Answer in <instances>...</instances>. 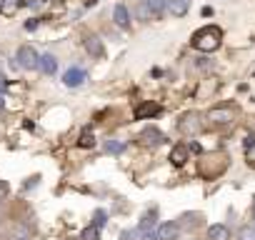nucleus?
<instances>
[{
    "mask_svg": "<svg viewBox=\"0 0 255 240\" xmlns=\"http://www.w3.org/2000/svg\"><path fill=\"white\" fill-rule=\"evenodd\" d=\"M220 40H223L220 28H215V25H205V28H200L198 33L193 35V48H195V50H200V53H213V50L220 48Z\"/></svg>",
    "mask_w": 255,
    "mask_h": 240,
    "instance_id": "obj_1",
    "label": "nucleus"
},
{
    "mask_svg": "<svg viewBox=\"0 0 255 240\" xmlns=\"http://www.w3.org/2000/svg\"><path fill=\"white\" fill-rule=\"evenodd\" d=\"M15 60H18V65L23 70H38L40 68V55L33 45H23L18 50V55H15Z\"/></svg>",
    "mask_w": 255,
    "mask_h": 240,
    "instance_id": "obj_2",
    "label": "nucleus"
},
{
    "mask_svg": "<svg viewBox=\"0 0 255 240\" xmlns=\"http://www.w3.org/2000/svg\"><path fill=\"white\" fill-rule=\"evenodd\" d=\"M63 83H65L68 88H80V85L85 83V70L78 68V65L68 68V73L63 75Z\"/></svg>",
    "mask_w": 255,
    "mask_h": 240,
    "instance_id": "obj_3",
    "label": "nucleus"
},
{
    "mask_svg": "<svg viewBox=\"0 0 255 240\" xmlns=\"http://www.w3.org/2000/svg\"><path fill=\"white\" fill-rule=\"evenodd\" d=\"M113 20H115V25L118 28H130V10H128V5H123V3H118L115 8H113Z\"/></svg>",
    "mask_w": 255,
    "mask_h": 240,
    "instance_id": "obj_4",
    "label": "nucleus"
},
{
    "mask_svg": "<svg viewBox=\"0 0 255 240\" xmlns=\"http://www.w3.org/2000/svg\"><path fill=\"white\" fill-rule=\"evenodd\" d=\"M178 235H180V225L178 223H163V225H158V240H178Z\"/></svg>",
    "mask_w": 255,
    "mask_h": 240,
    "instance_id": "obj_5",
    "label": "nucleus"
},
{
    "mask_svg": "<svg viewBox=\"0 0 255 240\" xmlns=\"http://www.w3.org/2000/svg\"><path fill=\"white\" fill-rule=\"evenodd\" d=\"M168 5H170V0H145L150 18H163V13L168 10Z\"/></svg>",
    "mask_w": 255,
    "mask_h": 240,
    "instance_id": "obj_6",
    "label": "nucleus"
},
{
    "mask_svg": "<svg viewBox=\"0 0 255 240\" xmlns=\"http://www.w3.org/2000/svg\"><path fill=\"white\" fill-rule=\"evenodd\" d=\"M208 118L213 120V123H218V125H225V123H230L233 120V110L230 108H213L208 113Z\"/></svg>",
    "mask_w": 255,
    "mask_h": 240,
    "instance_id": "obj_7",
    "label": "nucleus"
},
{
    "mask_svg": "<svg viewBox=\"0 0 255 240\" xmlns=\"http://www.w3.org/2000/svg\"><path fill=\"white\" fill-rule=\"evenodd\" d=\"M43 75H55L58 73V58L55 55H40V68H38Z\"/></svg>",
    "mask_w": 255,
    "mask_h": 240,
    "instance_id": "obj_8",
    "label": "nucleus"
},
{
    "mask_svg": "<svg viewBox=\"0 0 255 240\" xmlns=\"http://www.w3.org/2000/svg\"><path fill=\"white\" fill-rule=\"evenodd\" d=\"M160 113V105L155 103H143L135 108V120H143V118H150V115H158Z\"/></svg>",
    "mask_w": 255,
    "mask_h": 240,
    "instance_id": "obj_9",
    "label": "nucleus"
},
{
    "mask_svg": "<svg viewBox=\"0 0 255 240\" xmlns=\"http://www.w3.org/2000/svg\"><path fill=\"white\" fill-rule=\"evenodd\" d=\"M168 10H170V15H175V18H183V15L190 10V0H170Z\"/></svg>",
    "mask_w": 255,
    "mask_h": 240,
    "instance_id": "obj_10",
    "label": "nucleus"
},
{
    "mask_svg": "<svg viewBox=\"0 0 255 240\" xmlns=\"http://www.w3.org/2000/svg\"><path fill=\"white\" fill-rule=\"evenodd\" d=\"M85 50L93 55V58H100V55H103V43H100V38L88 35V38H85Z\"/></svg>",
    "mask_w": 255,
    "mask_h": 240,
    "instance_id": "obj_11",
    "label": "nucleus"
},
{
    "mask_svg": "<svg viewBox=\"0 0 255 240\" xmlns=\"http://www.w3.org/2000/svg\"><path fill=\"white\" fill-rule=\"evenodd\" d=\"M198 128H200V123H198V115L195 113H188L183 120H180V130L183 133H195Z\"/></svg>",
    "mask_w": 255,
    "mask_h": 240,
    "instance_id": "obj_12",
    "label": "nucleus"
},
{
    "mask_svg": "<svg viewBox=\"0 0 255 240\" xmlns=\"http://www.w3.org/2000/svg\"><path fill=\"white\" fill-rule=\"evenodd\" d=\"M208 238L210 240H230V230L225 225H210L208 228Z\"/></svg>",
    "mask_w": 255,
    "mask_h": 240,
    "instance_id": "obj_13",
    "label": "nucleus"
},
{
    "mask_svg": "<svg viewBox=\"0 0 255 240\" xmlns=\"http://www.w3.org/2000/svg\"><path fill=\"white\" fill-rule=\"evenodd\" d=\"M188 160V148L185 145H175L173 150H170V163L173 165H183Z\"/></svg>",
    "mask_w": 255,
    "mask_h": 240,
    "instance_id": "obj_14",
    "label": "nucleus"
},
{
    "mask_svg": "<svg viewBox=\"0 0 255 240\" xmlns=\"http://www.w3.org/2000/svg\"><path fill=\"white\" fill-rule=\"evenodd\" d=\"M160 140H163V133L155 128H148L140 133V143H160Z\"/></svg>",
    "mask_w": 255,
    "mask_h": 240,
    "instance_id": "obj_15",
    "label": "nucleus"
},
{
    "mask_svg": "<svg viewBox=\"0 0 255 240\" xmlns=\"http://www.w3.org/2000/svg\"><path fill=\"white\" fill-rule=\"evenodd\" d=\"M125 150V143H120V140H108L105 143V153H110V155H118V153H123Z\"/></svg>",
    "mask_w": 255,
    "mask_h": 240,
    "instance_id": "obj_16",
    "label": "nucleus"
},
{
    "mask_svg": "<svg viewBox=\"0 0 255 240\" xmlns=\"http://www.w3.org/2000/svg\"><path fill=\"white\" fill-rule=\"evenodd\" d=\"M80 240H100V228H95V225H90V228L83 230Z\"/></svg>",
    "mask_w": 255,
    "mask_h": 240,
    "instance_id": "obj_17",
    "label": "nucleus"
},
{
    "mask_svg": "<svg viewBox=\"0 0 255 240\" xmlns=\"http://www.w3.org/2000/svg\"><path fill=\"white\" fill-rule=\"evenodd\" d=\"M238 240H255V228H250V225H245V228H240Z\"/></svg>",
    "mask_w": 255,
    "mask_h": 240,
    "instance_id": "obj_18",
    "label": "nucleus"
},
{
    "mask_svg": "<svg viewBox=\"0 0 255 240\" xmlns=\"http://www.w3.org/2000/svg\"><path fill=\"white\" fill-rule=\"evenodd\" d=\"M105 223H108V215H105V210H95V220H93V225H95V228H103Z\"/></svg>",
    "mask_w": 255,
    "mask_h": 240,
    "instance_id": "obj_19",
    "label": "nucleus"
},
{
    "mask_svg": "<svg viewBox=\"0 0 255 240\" xmlns=\"http://www.w3.org/2000/svg\"><path fill=\"white\" fill-rule=\"evenodd\" d=\"M80 145H83V148H93V145H95L93 133H83V135H80Z\"/></svg>",
    "mask_w": 255,
    "mask_h": 240,
    "instance_id": "obj_20",
    "label": "nucleus"
},
{
    "mask_svg": "<svg viewBox=\"0 0 255 240\" xmlns=\"http://www.w3.org/2000/svg\"><path fill=\"white\" fill-rule=\"evenodd\" d=\"M5 195H8V183L0 180V200H5Z\"/></svg>",
    "mask_w": 255,
    "mask_h": 240,
    "instance_id": "obj_21",
    "label": "nucleus"
},
{
    "mask_svg": "<svg viewBox=\"0 0 255 240\" xmlns=\"http://www.w3.org/2000/svg\"><path fill=\"white\" fill-rule=\"evenodd\" d=\"M35 28H38L35 20H28V23H25V30H35Z\"/></svg>",
    "mask_w": 255,
    "mask_h": 240,
    "instance_id": "obj_22",
    "label": "nucleus"
},
{
    "mask_svg": "<svg viewBox=\"0 0 255 240\" xmlns=\"http://www.w3.org/2000/svg\"><path fill=\"white\" fill-rule=\"evenodd\" d=\"M5 88H8V83H5L3 78H0V93H3V90H5Z\"/></svg>",
    "mask_w": 255,
    "mask_h": 240,
    "instance_id": "obj_23",
    "label": "nucleus"
},
{
    "mask_svg": "<svg viewBox=\"0 0 255 240\" xmlns=\"http://www.w3.org/2000/svg\"><path fill=\"white\" fill-rule=\"evenodd\" d=\"M5 108V98H3V93H0V110Z\"/></svg>",
    "mask_w": 255,
    "mask_h": 240,
    "instance_id": "obj_24",
    "label": "nucleus"
},
{
    "mask_svg": "<svg viewBox=\"0 0 255 240\" xmlns=\"http://www.w3.org/2000/svg\"><path fill=\"white\" fill-rule=\"evenodd\" d=\"M98 3V0H88V5H95Z\"/></svg>",
    "mask_w": 255,
    "mask_h": 240,
    "instance_id": "obj_25",
    "label": "nucleus"
}]
</instances>
